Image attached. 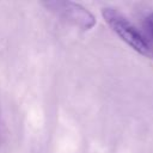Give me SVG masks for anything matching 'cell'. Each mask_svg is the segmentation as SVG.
Wrapping results in <instances>:
<instances>
[{"label":"cell","instance_id":"obj_2","mask_svg":"<svg viewBox=\"0 0 153 153\" xmlns=\"http://www.w3.org/2000/svg\"><path fill=\"white\" fill-rule=\"evenodd\" d=\"M49 6H54V10L65 18L80 25L82 29H91L94 25L93 16L78 4L73 2H49Z\"/></svg>","mask_w":153,"mask_h":153},{"label":"cell","instance_id":"obj_3","mask_svg":"<svg viewBox=\"0 0 153 153\" xmlns=\"http://www.w3.org/2000/svg\"><path fill=\"white\" fill-rule=\"evenodd\" d=\"M146 25H147V29H148L151 36L153 37V13H151V14L146 18Z\"/></svg>","mask_w":153,"mask_h":153},{"label":"cell","instance_id":"obj_1","mask_svg":"<svg viewBox=\"0 0 153 153\" xmlns=\"http://www.w3.org/2000/svg\"><path fill=\"white\" fill-rule=\"evenodd\" d=\"M102 14L111 30L131 49L143 56H153V49L146 37L121 12H118L116 8L106 7L103 8Z\"/></svg>","mask_w":153,"mask_h":153}]
</instances>
